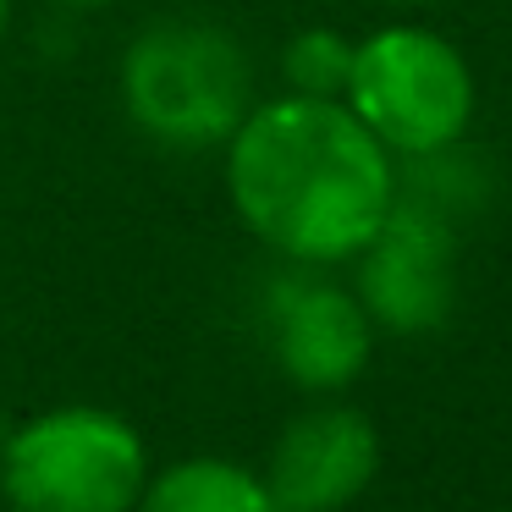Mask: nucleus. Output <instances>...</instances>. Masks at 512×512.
Returning <instances> with one entry per match:
<instances>
[{
  "label": "nucleus",
  "instance_id": "39448f33",
  "mask_svg": "<svg viewBox=\"0 0 512 512\" xmlns=\"http://www.w3.org/2000/svg\"><path fill=\"white\" fill-rule=\"evenodd\" d=\"M358 265V303L386 331H435L452 309V232L424 204L397 193L386 226L369 237Z\"/></svg>",
  "mask_w": 512,
  "mask_h": 512
},
{
  "label": "nucleus",
  "instance_id": "9d476101",
  "mask_svg": "<svg viewBox=\"0 0 512 512\" xmlns=\"http://www.w3.org/2000/svg\"><path fill=\"white\" fill-rule=\"evenodd\" d=\"M61 6H78V12H100V6H116V0H61Z\"/></svg>",
  "mask_w": 512,
  "mask_h": 512
},
{
  "label": "nucleus",
  "instance_id": "f257e3e1",
  "mask_svg": "<svg viewBox=\"0 0 512 512\" xmlns=\"http://www.w3.org/2000/svg\"><path fill=\"white\" fill-rule=\"evenodd\" d=\"M232 210L298 265H342L369 248L397 204V155L325 94H276L226 138Z\"/></svg>",
  "mask_w": 512,
  "mask_h": 512
},
{
  "label": "nucleus",
  "instance_id": "1a4fd4ad",
  "mask_svg": "<svg viewBox=\"0 0 512 512\" xmlns=\"http://www.w3.org/2000/svg\"><path fill=\"white\" fill-rule=\"evenodd\" d=\"M347 67H353V45L331 28H309L287 45L281 56V72L298 94H325V100H342L347 89Z\"/></svg>",
  "mask_w": 512,
  "mask_h": 512
},
{
  "label": "nucleus",
  "instance_id": "7ed1b4c3",
  "mask_svg": "<svg viewBox=\"0 0 512 512\" xmlns=\"http://www.w3.org/2000/svg\"><path fill=\"white\" fill-rule=\"evenodd\" d=\"M347 111L391 149V155H441L474 122V72L463 50L435 28H375L353 45L342 89Z\"/></svg>",
  "mask_w": 512,
  "mask_h": 512
},
{
  "label": "nucleus",
  "instance_id": "9b49d317",
  "mask_svg": "<svg viewBox=\"0 0 512 512\" xmlns=\"http://www.w3.org/2000/svg\"><path fill=\"white\" fill-rule=\"evenodd\" d=\"M6 23H12V0H0V39H6Z\"/></svg>",
  "mask_w": 512,
  "mask_h": 512
},
{
  "label": "nucleus",
  "instance_id": "f03ea898",
  "mask_svg": "<svg viewBox=\"0 0 512 512\" xmlns=\"http://www.w3.org/2000/svg\"><path fill=\"white\" fill-rule=\"evenodd\" d=\"M122 105L155 144L215 149L254 111L248 50L215 23H155L122 56Z\"/></svg>",
  "mask_w": 512,
  "mask_h": 512
},
{
  "label": "nucleus",
  "instance_id": "0eeeda50",
  "mask_svg": "<svg viewBox=\"0 0 512 512\" xmlns=\"http://www.w3.org/2000/svg\"><path fill=\"white\" fill-rule=\"evenodd\" d=\"M270 342H276V364L287 369L292 386L342 391L364 375L369 347H375V320L358 303V292L336 287V281L287 276L270 298Z\"/></svg>",
  "mask_w": 512,
  "mask_h": 512
},
{
  "label": "nucleus",
  "instance_id": "6e6552de",
  "mask_svg": "<svg viewBox=\"0 0 512 512\" xmlns=\"http://www.w3.org/2000/svg\"><path fill=\"white\" fill-rule=\"evenodd\" d=\"M133 512H270L265 479L226 457H188L144 485Z\"/></svg>",
  "mask_w": 512,
  "mask_h": 512
},
{
  "label": "nucleus",
  "instance_id": "423d86ee",
  "mask_svg": "<svg viewBox=\"0 0 512 512\" xmlns=\"http://www.w3.org/2000/svg\"><path fill=\"white\" fill-rule=\"evenodd\" d=\"M380 468V435L347 402L309 408L281 430L265 468L270 512H342Z\"/></svg>",
  "mask_w": 512,
  "mask_h": 512
},
{
  "label": "nucleus",
  "instance_id": "f8f14e48",
  "mask_svg": "<svg viewBox=\"0 0 512 512\" xmlns=\"http://www.w3.org/2000/svg\"><path fill=\"white\" fill-rule=\"evenodd\" d=\"M380 6H430V0H380Z\"/></svg>",
  "mask_w": 512,
  "mask_h": 512
},
{
  "label": "nucleus",
  "instance_id": "20e7f679",
  "mask_svg": "<svg viewBox=\"0 0 512 512\" xmlns=\"http://www.w3.org/2000/svg\"><path fill=\"white\" fill-rule=\"evenodd\" d=\"M144 485V441L105 408L39 413L0 452V490L12 512H133Z\"/></svg>",
  "mask_w": 512,
  "mask_h": 512
}]
</instances>
